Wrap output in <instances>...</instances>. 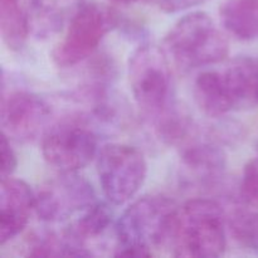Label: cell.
<instances>
[{
    "mask_svg": "<svg viewBox=\"0 0 258 258\" xmlns=\"http://www.w3.org/2000/svg\"><path fill=\"white\" fill-rule=\"evenodd\" d=\"M166 247L174 257H221L227 247L226 214L221 204L196 198L178 207Z\"/></svg>",
    "mask_w": 258,
    "mask_h": 258,
    "instance_id": "obj_1",
    "label": "cell"
},
{
    "mask_svg": "<svg viewBox=\"0 0 258 258\" xmlns=\"http://www.w3.org/2000/svg\"><path fill=\"white\" fill-rule=\"evenodd\" d=\"M178 206L164 196H145L123 211L116 223L115 256L150 257L166 247Z\"/></svg>",
    "mask_w": 258,
    "mask_h": 258,
    "instance_id": "obj_2",
    "label": "cell"
},
{
    "mask_svg": "<svg viewBox=\"0 0 258 258\" xmlns=\"http://www.w3.org/2000/svg\"><path fill=\"white\" fill-rule=\"evenodd\" d=\"M164 50L183 70L208 67L226 59L229 43L204 12L181 17L165 35Z\"/></svg>",
    "mask_w": 258,
    "mask_h": 258,
    "instance_id": "obj_3",
    "label": "cell"
},
{
    "mask_svg": "<svg viewBox=\"0 0 258 258\" xmlns=\"http://www.w3.org/2000/svg\"><path fill=\"white\" fill-rule=\"evenodd\" d=\"M128 82L148 120L153 121L174 102L168 54L156 45L144 43L134 50L128 59Z\"/></svg>",
    "mask_w": 258,
    "mask_h": 258,
    "instance_id": "obj_4",
    "label": "cell"
},
{
    "mask_svg": "<svg viewBox=\"0 0 258 258\" xmlns=\"http://www.w3.org/2000/svg\"><path fill=\"white\" fill-rule=\"evenodd\" d=\"M120 15L106 5L85 3L68 23L64 38L50 53L53 63L70 68L90 58L103 38L118 27Z\"/></svg>",
    "mask_w": 258,
    "mask_h": 258,
    "instance_id": "obj_5",
    "label": "cell"
},
{
    "mask_svg": "<svg viewBox=\"0 0 258 258\" xmlns=\"http://www.w3.org/2000/svg\"><path fill=\"white\" fill-rule=\"evenodd\" d=\"M96 168L103 194L113 206H122L133 199L148 174L144 154L126 144L102 146L97 154Z\"/></svg>",
    "mask_w": 258,
    "mask_h": 258,
    "instance_id": "obj_6",
    "label": "cell"
},
{
    "mask_svg": "<svg viewBox=\"0 0 258 258\" xmlns=\"http://www.w3.org/2000/svg\"><path fill=\"white\" fill-rule=\"evenodd\" d=\"M98 138L82 118L49 126L42 136V155L59 173H77L98 154Z\"/></svg>",
    "mask_w": 258,
    "mask_h": 258,
    "instance_id": "obj_7",
    "label": "cell"
},
{
    "mask_svg": "<svg viewBox=\"0 0 258 258\" xmlns=\"http://www.w3.org/2000/svg\"><path fill=\"white\" fill-rule=\"evenodd\" d=\"M96 202L95 189L87 179L77 173H60L35 193L34 211L42 221L57 223L82 213Z\"/></svg>",
    "mask_w": 258,
    "mask_h": 258,
    "instance_id": "obj_8",
    "label": "cell"
},
{
    "mask_svg": "<svg viewBox=\"0 0 258 258\" xmlns=\"http://www.w3.org/2000/svg\"><path fill=\"white\" fill-rule=\"evenodd\" d=\"M52 108L37 93L14 91L3 93L0 123L2 133L17 143H30L44 135L49 127Z\"/></svg>",
    "mask_w": 258,
    "mask_h": 258,
    "instance_id": "obj_9",
    "label": "cell"
},
{
    "mask_svg": "<svg viewBox=\"0 0 258 258\" xmlns=\"http://www.w3.org/2000/svg\"><path fill=\"white\" fill-rule=\"evenodd\" d=\"M35 193L20 179H2L0 185V244L4 246L22 233L34 211Z\"/></svg>",
    "mask_w": 258,
    "mask_h": 258,
    "instance_id": "obj_10",
    "label": "cell"
},
{
    "mask_svg": "<svg viewBox=\"0 0 258 258\" xmlns=\"http://www.w3.org/2000/svg\"><path fill=\"white\" fill-rule=\"evenodd\" d=\"M181 168L197 183L213 184L227 168V155L217 141L194 140L181 146Z\"/></svg>",
    "mask_w": 258,
    "mask_h": 258,
    "instance_id": "obj_11",
    "label": "cell"
},
{
    "mask_svg": "<svg viewBox=\"0 0 258 258\" xmlns=\"http://www.w3.org/2000/svg\"><path fill=\"white\" fill-rule=\"evenodd\" d=\"M86 0H29L30 32L38 38L58 34Z\"/></svg>",
    "mask_w": 258,
    "mask_h": 258,
    "instance_id": "obj_12",
    "label": "cell"
},
{
    "mask_svg": "<svg viewBox=\"0 0 258 258\" xmlns=\"http://www.w3.org/2000/svg\"><path fill=\"white\" fill-rule=\"evenodd\" d=\"M223 75L234 111L247 110L258 105V58H237L223 70Z\"/></svg>",
    "mask_w": 258,
    "mask_h": 258,
    "instance_id": "obj_13",
    "label": "cell"
},
{
    "mask_svg": "<svg viewBox=\"0 0 258 258\" xmlns=\"http://www.w3.org/2000/svg\"><path fill=\"white\" fill-rule=\"evenodd\" d=\"M194 101L209 117H222L234 111L223 71H204L194 81Z\"/></svg>",
    "mask_w": 258,
    "mask_h": 258,
    "instance_id": "obj_14",
    "label": "cell"
},
{
    "mask_svg": "<svg viewBox=\"0 0 258 258\" xmlns=\"http://www.w3.org/2000/svg\"><path fill=\"white\" fill-rule=\"evenodd\" d=\"M219 15L227 32L237 39H258V0H224Z\"/></svg>",
    "mask_w": 258,
    "mask_h": 258,
    "instance_id": "obj_15",
    "label": "cell"
},
{
    "mask_svg": "<svg viewBox=\"0 0 258 258\" xmlns=\"http://www.w3.org/2000/svg\"><path fill=\"white\" fill-rule=\"evenodd\" d=\"M0 33L9 49L20 50L30 32L28 9L20 0H0Z\"/></svg>",
    "mask_w": 258,
    "mask_h": 258,
    "instance_id": "obj_16",
    "label": "cell"
},
{
    "mask_svg": "<svg viewBox=\"0 0 258 258\" xmlns=\"http://www.w3.org/2000/svg\"><path fill=\"white\" fill-rule=\"evenodd\" d=\"M151 122L158 138L166 145L183 146L193 134V118L188 111L174 101Z\"/></svg>",
    "mask_w": 258,
    "mask_h": 258,
    "instance_id": "obj_17",
    "label": "cell"
},
{
    "mask_svg": "<svg viewBox=\"0 0 258 258\" xmlns=\"http://www.w3.org/2000/svg\"><path fill=\"white\" fill-rule=\"evenodd\" d=\"M111 222L112 211L110 206L97 201L70 224L64 236L73 243L83 246L86 241L102 234L110 227Z\"/></svg>",
    "mask_w": 258,
    "mask_h": 258,
    "instance_id": "obj_18",
    "label": "cell"
},
{
    "mask_svg": "<svg viewBox=\"0 0 258 258\" xmlns=\"http://www.w3.org/2000/svg\"><path fill=\"white\" fill-rule=\"evenodd\" d=\"M229 228L234 241L243 248L258 253V213L237 209L229 217Z\"/></svg>",
    "mask_w": 258,
    "mask_h": 258,
    "instance_id": "obj_19",
    "label": "cell"
},
{
    "mask_svg": "<svg viewBox=\"0 0 258 258\" xmlns=\"http://www.w3.org/2000/svg\"><path fill=\"white\" fill-rule=\"evenodd\" d=\"M241 193L244 201L258 206V156L246 164L242 174Z\"/></svg>",
    "mask_w": 258,
    "mask_h": 258,
    "instance_id": "obj_20",
    "label": "cell"
},
{
    "mask_svg": "<svg viewBox=\"0 0 258 258\" xmlns=\"http://www.w3.org/2000/svg\"><path fill=\"white\" fill-rule=\"evenodd\" d=\"M0 155H2V168L0 176L2 179L9 178L14 174L18 166L17 154L10 145V140L5 134L2 133V143H0Z\"/></svg>",
    "mask_w": 258,
    "mask_h": 258,
    "instance_id": "obj_21",
    "label": "cell"
},
{
    "mask_svg": "<svg viewBox=\"0 0 258 258\" xmlns=\"http://www.w3.org/2000/svg\"><path fill=\"white\" fill-rule=\"evenodd\" d=\"M161 10L165 13H178L189 8L198 7L208 0H156Z\"/></svg>",
    "mask_w": 258,
    "mask_h": 258,
    "instance_id": "obj_22",
    "label": "cell"
},
{
    "mask_svg": "<svg viewBox=\"0 0 258 258\" xmlns=\"http://www.w3.org/2000/svg\"><path fill=\"white\" fill-rule=\"evenodd\" d=\"M112 2L123 3V4H127V3H134V2H138V0H112Z\"/></svg>",
    "mask_w": 258,
    "mask_h": 258,
    "instance_id": "obj_23",
    "label": "cell"
}]
</instances>
